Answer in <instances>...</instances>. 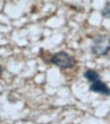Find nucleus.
Segmentation results:
<instances>
[{"label":"nucleus","mask_w":110,"mask_h":124,"mask_svg":"<svg viewBox=\"0 0 110 124\" xmlns=\"http://www.w3.org/2000/svg\"><path fill=\"white\" fill-rule=\"evenodd\" d=\"M1 73H2V67L0 66V75H1Z\"/></svg>","instance_id":"obj_6"},{"label":"nucleus","mask_w":110,"mask_h":124,"mask_svg":"<svg viewBox=\"0 0 110 124\" xmlns=\"http://www.w3.org/2000/svg\"><path fill=\"white\" fill-rule=\"evenodd\" d=\"M51 62L62 69H69L76 65V59L64 51L57 52L51 57Z\"/></svg>","instance_id":"obj_1"},{"label":"nucleus","mask_w":110,"mask_h":124,"mask_svg":"<svg viewBox=\"0 0 110 124\" xmlns=\"http://www.w3.org/2000/svg\"><path fill=\"white\" fill-rule=\"evenodd\" d=\"M90 91L98 93V94L106 95V96L110 95V89L105 82H103L101 79H98L96 81L92 82V85H90Z\"/></svg>","instance_id":"obj_3"},{"label":"nucleus","mask_w":110,"mask_h":124,"mask_svg":"<svg viewBox=\"0 0 110 124\" xmlns=\"http://www.w3.org/2000/svg\"><path fill=\"white\" fill-rule=\"evenodd\" d=\"M102 14H103V16L110 18V2L106 3L105 7H104L103 10H102Z\"/></svg>","instance_id":"obj_5"},{"label":"nucleus","mask_w":110,"mask_h":124,"mask_svg":"<svg viewBox=\"0 0 110 124\" xmlns=\"http://www.w3.org/2000/svg\"><path fill=\"white\" fill-rule=\"evenodd\" d=\"M110 50L109 44L106 45V38L101 36L94 41V44L92 46V52L97 56H104L106 55Z\"/></svg>","instance_id":"obj_2"},{"label":"nucleus","mask_w":110,"mask_h":124,"mask_svg":"<svg viewBox=\"0 0 110 124\" xmlns=\"http://www.w3.org/2000/svg\"><path fill=\"white\" fill-rule=\"evenodd\" d=\"M109 46H110V39H109Z\"/></svg>","instance_id":"obj_7"},{"label":"nucleus","mask_w":110,"mask_h":124,"mask_svg":"<svg viewBox=\"0 0 110 124\" xmlns=\"http://www.w3.org/2000/svg\"><path fill=\"white\" fill-rule=\"evenodd\" d=\"M85 77L89 80V81H91V82H94V81H96L98 79H100V75H99L97 72L95 70H93V69H89L85 72Z\"/></svg>","instance_id":"obj_4"}]
</instances>
